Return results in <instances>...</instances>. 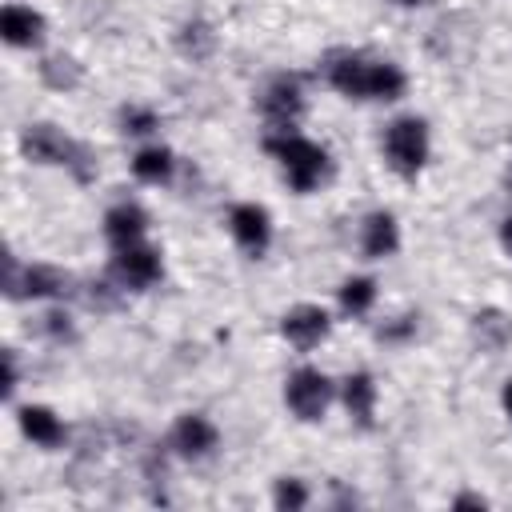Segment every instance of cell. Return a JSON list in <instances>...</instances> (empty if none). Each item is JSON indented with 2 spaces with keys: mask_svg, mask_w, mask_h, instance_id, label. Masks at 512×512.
Masks as SVG:
<instances>
[{
  "mask_svg": "<svg viewBox=\"0 0 512 512\" xmlns=\"http://www.w3.org/2000/svg\"><path fill=\"white\" fill-rule=\"evenodd\" d=\"M308 504V488L300 484V480H280L276 484V508H288V512H296V508H304Z\"/></svg>",
  "mask_w": 512,
  "mask_h": 512,
  "instance_id": "obj_23",
  "label": "cell"
},
{
  "mask_svg": "<svg viewBox=\"0 0 512 512\" xmlns=\"http://www.w3.org/2000/svg\"><path fill=\"white\" fill-rule=\"evenodd\" d=\"M172 444L184 456H208L216 448V428L204 416H180L176 428H172Z\"/></svg>",
  "mask_w": 512,
  "mask_h": 512,
  "instance_id": "obj_12",
  "label": "cell"
},
{
  "mask_svg": "<svg viewBox=\"0 0 512 512\" xmlns=\"http://www.w3.org/2000/svg\"><path fill=\"white\" fill-rule=\"evenodd\" d=\"M132 172L148 184H160L172 176V152L168 148H144L136 160H132Z\"/></svg>",
  "mask_w": 512,
  "mask_h": 512,
  "instance_id": "obj_20",
  "label": "cell"
},
{
  "mask_svg": "<svg viewBox=\"0 0 512 512\" xmlns=\"http://www.w3.org/2000/svg\"><path fill=\"white\" fill-rule=\"evenodd\" d=\"M268 148H272V152L280 156V164L288 168V180H292L296 192H312V188L320 184V176L328 172L324 148H316L312 140H300V136H292V132L268 136Z\"/></svg>",
  "mask_w": 512,
  "mask_h": 512,
  "instance_id": "obj_1",
  "label": "cell"
},
{
  "mask_svg": "<svg viewBox=\"0 0 512 512\" xmlns=\"http://www.w3.org/2000/svg\"><path fill=\"white\" fill-rule=\"evenodd\" d=\"M500 240H504V248H508V256H512V216L504 220V228H500Z\"/></svg>",
  "mask_w": 512,
  "mask_h": 512,
  "instance_id": "obj_31",
  "label": "cell"
},
{
  "mask_svg": "<svg viewBox=\"0 0 512 512\" xmlns=\"http://www.w3.org/2000/svg\"><path fill=\"white\" fill-rule=\"evenodd\" d=\"M80 76H84V68H80L72 56H44V60H40V80H44L48 88H56V92L76 88Z\"/></svg>",
  "mask_w": 512,
  "mask_h": 512,
  "instance_id": "obj_18",
  "label": "cell"
},
{
  "mask_svg": "<svg viewBox=\"0 0 512 512\" xmlns=\"http://www.w3.org/2000/svg\"><path fill=\"white\" fill-rule=\"evenodd\" d=\"M260 108H264V116L272 120V128L288 132V128L296 124V116L304 112V92H300V80H296V76H276V80L264 88Z\"/></svg>",
  "mask_w": 512,
  "mask_h": 512,
  "instance_id": "obj_4",
  "label": "cell"
},
{
  "mask_svg": "<svg viewBox=\"0 0 512 512\" xmlns=\"http://www.w3.org/2000/svg\"><path fill=\"white\" fill-rule=\"evenodd\" d=\"M88 304H92V308H116V292H112V284H92Z\"/></svg>",
  "mask_w": 512,
  "mask_h": 512,
  "instance_id": "obj_28",
  "label": "cell"
},
{
  "mask_svg": "<svg viewBox=\"0 0 512 512\" xmlns=\"http://www.w3.org/2000/svg\"><path fill=\"white\" fill-rule=\"evenodd\" d=\"M384 152H388V164L400 176H416L424 168V160H428V128H424V120H416V116L396 120L388 128V136H384Z\"/></svg>",
  "mask_w": 512,
  "mask_h": 512,
  "instance_id": "obj_2",
  "label": "cell"
},
{
  "mask_svg": "<svg viewBox=\"0 0 512 512\" xmlns=\"http://www.w3.org/2000/svg\"><path fill=\"white\" fill-rule=\"evenodd\" d=\"M280 328H284V336H288L296 348H312V344H320L324 332H328V312L316 308V304H300V308L284 312Z\"/></svg>",
  "mask_w": 512,
  "mask_h": 512,
  "instance_id": "obj_8",
  "label": "cell"
},
{
  "mask_svg": "<svg viewBox=\"0 0 512 512\" xmlns=\"http://www.w3.org/2000/svg\"><path fill=\"white\" fill-rule=\"evenodd\" d=\"M472 336H476L480 348L500 352L512 340V316H504L500 308H484V312L472 316Z\"/></svg>",
  "mask_w": 512,
  "mask_h": 512,
  "instance_id": "obj_14",
  "label": "cell"
},
{
  "mask_svg": "<svg viewBox=\"0 0 512 512\" xmlns=\"http://www.w3.org/2000/svg\"><path fill=\"white\" fill-rule=\"evenodd\" d=\"M68 284H72L68 272L48 268V264H36V268H24L20 296H68Z\"/></svg>",
  "mask_w": 512,
  "mask_h": 512,
  "instance_id": "obj_16",
  "label": "cell"
},
{
  "mask_svg": "<svg viewBox=\"0 0 512 512\" xmlns=\"http://www.w3.org/2000/svg\"><path fill=\"white\" fill-rule=\"evenodd\" d=\"M176 44H180V52H184V56H192V60H208V56H212V48H216V32H212L204 20H188V24L180 28Z\"/></svg>",
  "mask_w": 512,
  "mask_h": 512,
  "instance_id": "obj_19",
  "label": "cell"
},
{
  "mask_svg": "<svg viewBox=\"0 0 512 512\" xmlns=\"http://www.w3.org/2000/svg\"><path fill=\"white\" fill-rule=\"evenodd\" d=\"M412 328H416V316H400L396 324H384L376 336H380V340H404Z\"/></svg>",
  "mask_w": 512,
  "mask_h": 512,
  "instance_id": "obj_27",
  "label": "cell"
},
{
  "mask_svg": "<svg viewBox=\"0 0 512 512\" xmlns=\"http://www.w3.org/2000/svg\"><path fill=\"white\" fill-rule=\"evenodd\" d=\"M372 300H376V284H372L368 276H352V280H344V288H340V308H344V312L360 316V312L372 308Z\"/></svg>",
  "mask_w": 512,
  "mask_h": 512,
  "instance_id": "obj_21",
  "label": "cell"
},
{
  "mask_svg": "<svg viewBox=\"0 0 512 512\" xmlns=\"http://www.w3.org/2000/svg\"><path fill=\"white\" fill-rule=\"evenodd\" d=\"M396 96H404V72L396 64H376L368 100H396Z\"/></svg>",
  "mask_w": 512,
  "mask_h": 512,
  "instance_id": "obj_22",
  "label": "cell"
},
{
  "mask_svg": "<svg viewBox=\"0 0 512 512\" xmlns=\"http://www.w3.org/2000/svg\"><path fill=\"white\" fill-rule=\"evenodd\" d=\"M20 428H24L28 440H36V444H44V448H56V444L64 440V424H60V416H56L52 408H40V404L20 408Z\"/></svg>",
  "mask_w": 512,
  "mask_h": 512,
  "instance_id": "obj_13",
  "label": "cell"
},
{
  "mask_svg": "<svg viewBox=\"0 0 512 512\" xmlns=\"http://www.w3.org/2000/svg\"><path fill=\"white\" fill-rule=\"evenodd\" d=\"M344 408L352 412V420L360 428H372V408H376V384H372V376L356 372V376L344 380Z\"/></svg>",
  "mask_w": 512,
  "mask_h": 512,
  "instance_id": "obj_15",
  "label": "cell"
},
{
  "mask_svg": "<svg viewBox=\"0 0 512 512\" xmlns=\"http://www.w3.org/2000/svg\"><path fill=\"white\" fill-rule=\"evenodd\" d=\"M44 332H48L52 340H72V324H68L64 312H48V316H44Z\"/></svg>",
  "mask_w": 512,
  "mask_h": 512,
  "instance_id": "obj_26",
  "label": "cell"
},
{
  "mask_svg": "<svg viewBox=\"0 0 512 512\" xmlns=\"http://www.w3.org/2000/svg\"><path fill=\"white\" fill-rule=\"evenodd\" d=\"M0 36L8 44H16V48H32V44L44 40V16L24 8V4H8L0 12Z\"/></svg>",
  "mask_w": 512,
  "mask_h": 512,
  "instance_id": "obj_9",
  "label": "cell"
},
{
  "mask_svg": "<svg viewBox=\"0 0 512 512\" xmlns=\"http://www.w3.org/2000/svg\"><path fill=\"white\" fill-rule=\"evenodd\" d=\"M400 4H416V0H400Z\"/></svg>",
  "mask_w": 512,
  "mask_h": 512,
  "instance_id": "obj_33",
  "label": "cell"
},
{
  "mask_svg": "<svg viewBox=\"0 0 512 512\" xmlns=\"http://www.w3.org/2000/svg\"><path fill=\"white\" fill-rule=\"evenodd\" d=\"M144 228H148V216H144V208H136V204H116V208L104 216V232H108V240H112L116 248L140 244Z\"/></svg>",
  "mask_w": 512,
  "mask_h": 512,
  "instance_id": "obj_11",
  "label": "cell"
},
{
  "mask_svg": "<svg viewBox=\"0 0 512 512\" xmlns=\"http://www.w3.org/2000/svg\"><path fill=\"white\" fill-rule=\"evenodd\" d=\"M112 276H116L124 288H148V284L160 276V252H156V248H148V244L116 248Z\"/></svg>",
  "mask_w": 512,
  "mask_h": 512,
  "instance_id": "obj_5",
  "label": "cell"
},
{
  "mask_svg": "<svg viewBox=\"0 0 512 512\" xmlns=\"http://www.w3.org/2000/svg\"><path fill=\"white\" fill-rule=\"evenodd\" d=\"M120 124H124V132H132V136H144V132L156 128V112H148V108H124V112H120Z\"/></svg>",
  "mask_w": 512,
  "mask_h": 512,
  "instance_id": "obj_24",
  "label": "cell"
},
{
  "mask_svg": "<svg viewBox=\"0 0 512 512\" xmlns=\"http://www.w3.org/2000/svg\"><path fill=\"white\" fill-rule=\"evenodd\" d=\"M68 168L76 172V180H84V184H88V180L96 176V156H92L84 144H76V152H72V164H68Z\"/></svg>",
  "mask_w": 512,
  "mask_h": 512,
  "instance_id": "obj_25",
  "label": "cell"
},
{
  "mask_svg": "<svg viewBox=\"0 0 512 512\" xmlns=\"http://www.w3.org/2000/svg\"><path fill=\"white\" fill-rule=\"evenodd\" d=\"M20 148H24V156L36 160V164H72L76 140L60 136L52 124H32V128H24Z\"/></svg>",
  "mask_w": 512,
  "mask_h": 512,
  "instance_id": "obj_6",
  "label": "cell"
},
{
  "mask_svg": "<svg viewBox=\"0 0 512 512\" xmlns=\"http://www.w3.org/2000/svg\"><path fill=\"white\" fill-rule=\"evenodd\" d=\"M396 244H400L396 220H392L388 212H372L368 224H364V252H368V256H392Z\"/></svg>",
  "mask_w": 512,
  "mask_h": 512,
  "instance_id": "obj_17",
  "label": "cell"
},
{
  "mask_svg": "<svg viewBox=\"0 0 512 512\" xmlns=\"http://www.w3.org/2000/svg\"><path fill=\"white\" fill-rule=\"evenodd\" d=\"M284 400H288V408H292L300 420H320V412H324L328 400H332V384H328L324 372H316V368H300V372L288 376Z\"/></svg>",
  "mask_w": 512,
  "mask_h": 512,
  "instance_id": "obj_3",
  "label": "cell"
},
{
  "mask_svg": "<svg viewBox=\"0 0 512 512\" xmlns=\"http://www.w3.org/2000/svg\"><path fill=\"white\" fill-rule=\"evenodd\" d=\"M232 236H236V244H240L244 252L260 256V252L268 248V212L256 208V204L232 208Z\"/></svg>",
  "mask_w": 512,
  "mask_h": 512,
  "instance_id": "obj_10",
  "label": "cell"
},
{
  "mask_svg": "<svg viewBox=\"0 0 512 512\" xmlns=\"http://www.w3.org/2000/svg\"><path fill=\"white\" fill-rule=\"evenodd\" d=\"M12 388H16V356L4 352V396H12Z\"/></svg>",
  "mask_w": 512,
  "mask_h": 512,
  "instance_id": "obj_29",
  "label": "cell"
},
{
  "mask_svg": "<svg viewBox=\"0 0 512 512\" xmlns=\"http://www.w3.org/2000/svg\"><path fill=\"white\" fill-rule=\"evenodd\" d=\"M504 408H508V416H512V380L504 384Z\"/></svg>",
  "mask_w": 512,
  "mask_h": 512,
  "instance_id": "obj_32",
  "label": "cell"
},
{
  "mask_svg": "<svg viewBox=\"0 0 512 512\" xmlns=\"http://www.w3.org/2000/svg\"><path fill=\"white\" fill-rule=\"evenodd\" d=\"M372 68H376V64H368V60L356 56V52H336V56L328 60V80H332V88H340L344 96H368V88H372Z\"/></svg>",
  "mask_w": 512,
  "mask_h": 512,
  "instance_id": "obj_7",
  "label": "cell"
},
{
  "mask_svg": "<svg viewBox=\"0 0 512 512\" xmlns=\"http://www.w3.org/2000/svg\"><path fill=\"white\" fill-rule=\"evenodd\" d=\"M456 508H484V496H476V492H464V496H456Z\"/></svg>",
  "mask_w": 512,
  "mask_h": 512,
  "instance_id": "obj_30",
  "label": "cell"
}]
</instances>
